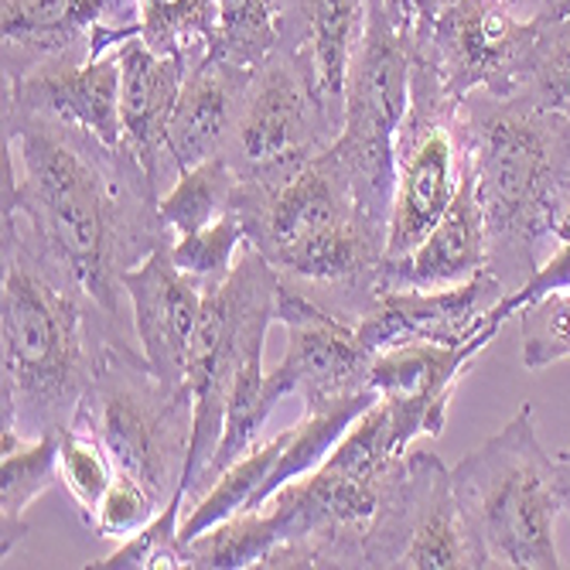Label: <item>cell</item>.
Instances as JSON below:
<instances>
[{"label":"cell","mask_w":570,"mask_h":570,"mask_svg":"<svg viewBox=\"0 0 570 570\" xmlns=\"http://www.w3.org/2000/svg\"><path fill=\"white\" fill-rule=\"evenodd\" d=\"M158 202V188L124 147L4 99V213L24 216L130 335L124 274L175 243Z\"/></svg>","instance_id":"6da1fadb"},{"label":"cell","mask_w":570,"mask_h":570,"mask_svg":"<svg viewBox=\"0 0 570 570\" xmlns=\"http://www.w3.org/2000/svg\"><path fill=\"white\" fill-rule=\"evenodd\" d=\"M0 342L4 424L28 438L72 428L102 358L140 348L18 213H4Z\"/></svg>","instance_id":"7a4b0ae2"},{"label":"cell","mask_w":570,"mask_h":570,"mask_svg":"<svg viewBox=\"0 0 570 570\" xmlns=\"http://www.w3.org/2000/svg\"><path fill=\"white\" fill-rule=\"evenodd\" d=\"M236 213L277 277L332 315L358 325L380 301L390 229L362 209L328 150L274 185H239Z\"/></svg>","instance_id":"3957f363"},{"label":"cell","mask_w":570,"mask_h":570,"mask_svg":"<svg viewBox=\"0 0 570 570\" xmlns=\"http://www.w3.org/2000/svg\"><path fill=\"white\" fill-rule=\"evenodd\" d=\"M464 161L485 216L489 261L505 291H520L560 246L557 195L570 168V120L527 96L472 92L461 99Z\"/></svg>","instance_id":"277c9868"},{"label":"cell","mask_w":570,"mask_h":570,"mask_svg":"<svg viewBox=\"0 0 570 570\" xmlns=\"http://www.w3.org/2000/svg\"><path fill=\"white\" fill-rule=\"evenodd\" d=\"M396 458L386 406L376 400L318 469L264 502L277 527V543L256 567H366V530Z\"/></svg>","instance_id":"5b68a950"},{"label":"cell","mask_w":570,"mask_h":570,"mask_svg":"<svg viewBox=\"0 0 570 570\" xmlns=\"http://www.w3.org/2000/svg\"><path fill=\"white\" fill-rule=\"evenodd\" d=\"M451 479L485 567H560L553 527L563 512V464L540 444L530 403L479 451L464 454Z\"/></svg>","instance_id":"8992f818"},{"label":"cell","mask_w":570,"mask_h":570,"mask_svg":"<svg viewBox=\"0 0 570 570\" xmlns=\"http://www.w3.org/2000/svg\"><path fill=\"white\" fill-rule=\"evenodd\" d=\"M72 428L99 438L117 472L137 479L161 505L185 485L195 434L191 386L154 376L140 348H114L89 383Z\"/></svg>","instance_id":"52a82bcc"},{"label":"cell","mask_w":570,"mask_h":570,"mask_svg":"<svg viewBox=\"0 0 570 570\" xmlns=\"http://www.w3.org/2000/svg\"><path fill=\"white\" fill-rule=\"evenodd\" d=\"M410 35L393 21L386 0H370L366 35L345 82L342 130L328 147V158L352 185L362 209L386 229L396 178V137L410 110Z\"/></svg>","instance_id":"ba28073f"},{"label":"cell","mask_w":570,"mask_h":570,"mask_svg":"<svg viewBox=\"0 0 570 570\" xmlns=\"http://www.w3.org/2000/svg\"><path fill=\"white\" fill-rule=\"evenodd\" d=\"M277 271L261 249L246 243L233 274L202 297L188 358V386L195 396V434L185 469L188 495L219 448L226 428V396L246 348L267 342V332L277 322Z\"/></svg>","instance_id":"9c48e42d"},{"label":"cell","mask_w":570,"mask_h":570,"mask_svg":"<svg viewBox=\"0 0 570 570\" xmlns=\"http://www.w3.org/2000/svg\"><path fill=\"white\" fill-rule=\"evenodd\" d=\"M373 570H482L485 560L464 527L451 469L431 451H406L380 489L366 530Z\"/></svg>","instance_id":"30bf717a"},{"label":"cell","mask_w":570,"mask_h":570,"mask_svg":"<svg viewBox=\"0 0 570 570\" xmlns=\"http://www.w3.org/2000/svg\"><path fill=\"white\" fill-rule=\"evenodd\" d=\"M413 48V45H410ZM461 102L441 86L438 69L413 48L410 110L396 137V178L390 205L386 256L417 246L464 181V140H461Z\"/></svg>","instance_id":"8fae6325"},{"label":"cell","mask_w":570,"mask_h":570,"mask_svg":"<svg viewBox=\"0 0 570 570\" xmlns=\"http://www.w3.org/2000/svg\"><path fill=\"white\" fill-rule=\"evenodd\" d=\"M335 137L338 127L325 117L304 76L277 48L253 72L246 107L223 158L239 185H274L325 154Z\"/></svg>","instance_id":"7c38bea8"},{"label":"cell","mask_w":570,"mask_h":570,"mask_svg":"<svg viewBox=\"0 0 570 570\" xmlns=\"http://www.w3.org/2000/svg\"><path fill=\"white\" fill-rule=\"evenodd\" d=\"M540 18H523L505 0H451L441 14L410 35V45L431 59L451 99L489 92L520 96L527 59Z\"/></svg>","instance_id":"4fadbf2b"},{"label":"cell","mask_w":570,"mask_h":570,"mask_svg":"<svg viewBox=\"0 0 570 570\" xmlns=\"http://www.w3.org/2000/svg\"><path fill=\"white\" fill-rule=\"evenodd\" d=\"M277 322L287 328V352L267 373V400L277 406L301 396L304 410H332L355 396L373 393V352L362 345L355 322L332 315L307 294L281 281Z\"/></svg>","instance_id":"5bb4252c"},{"label":"cell","mask_w":570,"mask_h":570,"mask_svg":"<svg viewBox=\"0 0 570 570\" xmlns=\"http://www.w3.org/2000/svg\"><path fill=\"white\" fill-rule=\"evenodd\" d=\"M4 79L48 62L102 59L140 35V0H0Z\"/></svg>","instance_id":"9a60e30c"},{"label":"cell","mask_w":570,"mask_h":570,"mask_svg":"<svg viewBox=\"0 0 570 570\" xmlns=\"http://www.w3.org/2000/svg\"><path fill=\"white\" fill-rule=\"evenodd\" d=\"M495 332H482L469 345L410 342L373 358L370 383L386 406L390 444L403 454L417 438H441L454 386L485 352Z\"/></svg>","instance_id":"2e32d148"},{"label":"cell","mask_w":570,"mask_h":570,"mask_svg":"<svg viewBox=\"0 0 570 570\" xmlns=\"http://www.w3.org/2000/svg\"><path fill=\"white\" fill-rule=\"evenodd\" d=\"M505 294V284L492 271L438 291H383L355 328L373 355L410 342L469 345L482 332H495L492 311Z\"/></svg>","instance_id":"e0dca14e"},{"label":"cell","mask_w":570,"mask_h":570,"mask_svg":"<svg viewBox=\"0 0 570 570\" xmlns=\"http://www.w3.org/2000/svg\"><path fill=\"white\" fill-rule=\"evenodd\" d=\"M120 62V147L147 171L150 185L165 195L178 181L171 158V117L181 96L188 66L165 51H154L140 35L117 48Z\"/></svg>","instance_id":"ac0fdd59"},{"label":"cell","mask_w":570,"mask_h":570,"mask_svg":"<svg viewBox=\"0 0 570 570\" xmlns=\"http://www.w3.org/2000/svg\"><path fill=\"white\" fill-rule=\"evenodd\" d=\"M124 291L147 366L168 386H185L205 291L175 267L171 246L154 249L144 264L130 267L124 274Z\"/></svg>","instance_id":"d6986e66"},{"label":"cell","mask_w":570,"mask_h":570,"mask_svg":"<svg viewBox=\"0 0 570 570\" xmlns=\"http://www.w3.org/2000/svg\"><path fill=\"white\" fill-rule=\"evenodd\" d=\"M370 21V0H281V51L342 130L345 82Z\"/></svg>","instance_id":"ffe728a7"},{"label":"cell","mask_w":570,"mask_h":570,"mask_svg":"<svg viewBox=\"0 0 570 570\" xmlns=\"http://www.w3.org/2000/svg\"><path fill=\"white\" fill-rule=\"evenodd\" d=\"M4 99L89 130L102 144L120 147V62L102 59L48 62L18 79H4Z\"/></svg>","instance_id":"44dd1931"},{"label":"cell","mask_w":570,"mask_h":570,"mask_svg":"<svg viewBox=\"0 0 570 570\" xmlns=\"http://www.w3.org/2000/svg\"><path fill=\"white\" fill-rule=\"evenodd\" d=\"M469 165V161H464ZM489 236L485 216L475 195V181L464 168V181L451 202V209L438 219V226L406 253L386 256L383 264V291H438L472 281L485 271Z\"/></svg>","instance_id":"7402d4cb"},{"label":"cell","mask_w":570,"mask_h":570,"mask_svg":"<svg viewBox=\"0 0 570 570\" xmlns=\"http://www.w3.org/2000/svg\"><path fill=\"white\" fill-rule=\"evenodd\" d=\"M253 72L256 69L226 59H205L185 72L168 137L178 175L198 161L226 154L246 107Z\"/></svg>","instance_id":"603a6c76"},{"label":"cell","mask_w":570,"mask_h":570,"mask_svg":"<svg viewBox=\"0 0 570 570\" xmlns=\"http://www.w3.org/2000/svg\"><path fill=\"white\" fill-rule=\"evenodd\" d=\"M0 448H4V461H0V482H4L0 489V560L8 563V557L28 537V509L59 479V438H28L4 424Z\"/></svg>","instance_id":"cb8c5ba5"},{"label":"cell","mask_w":570,"mask_h":570,"mask_svg":"<svg viewBox=\"0 0 570 570\" xmlns=\"http://www.w3.org/2000/svg\"><path fill=\"white\" fill-rule=\"evenodd\" d=\"M236 195H239V178L229 168V161L209 158L178 175V181L161 195L158 213L168 233L178 239L226 216L236 205Z\"/></svg>","instance_id":"d4e9b609"},{"label":"cell","mask_w":570,"mask_h":570,"mask_svg":"<svg viewBox=\"0 0 570 570\" xmlns=\"http://www.w3.org/2000/svg\"><path fill=\"white\" fill-rule=\"evenodd\" d=\"M274 543H277V527L271 520V512L264 505L243 509L205 533L185 540L181 563L191 570H243L261 563Z\"/></svg>","instance_id":"484cf974"},{"label":"cell","mask_w":570,"mask_h":570,"mask_svg":"<svg viewBox=\"0 0 570 570\" xmlns=\"http://www.w3.org/2000/svg\"><path fill=\"white\" fill-rule=\"evenodd\" d=\"M219 28L209 59L264 66L281 48V0H216Z\"/></svg>","instance_id":"4316f807"},{"label":"cell","mask_w":570,"mask_h":570,"mask_svg":"<svg viewBox=\"0 0 570 570\" xmlns=\"http://www.w3.org/2000/svg\"><path fill=\"white\" fill-rule=\"evenodd\" d=\"M246 243H249L246 223H243V216L236 213V205H233L226 216L213 219L209 226H202V229H195L188 236H178L171 243V261L202 291H209V287L223 284L233 274Z\"/></svg>","instance_id":"83f0119b"},{"label":"cell","mask_w":570,"mask_h":570,"mask_svg":"<svg viewBox=\"0 0 570 570\" xmlns=\"http://www.w3.org/2000/svg\"><path fill=\"white\" fill-rule=\"evenodd\" d=\"M520 96L570 120V18H540Z\"/></svg>","instance_id":"f1b7e54d"},{"label":"cell","mask_w":570,"mask_h":570,"mask_svg":"<svg viewBox=\"0 0 570 570\" xmlns=\"http://www.w3.org/2000/svg\"><path fill=\"white\" fill-rule=\"evenodd\" d=\"M188 505V489L181 485L175 492V499L154 515V520L137 530L134 537H127L124 543H117V550L102 560H92L86 567L92 570H171V567H185L181 563V509Z\"/></svg>","instance_id":"f546056e"},{"label":"cell","mask_w":570,"mask_h":570,"mask_svg":"<svg viewBox=\"0 0 570 570\" xmlns=\"http://www.w3.org/2000/svg\"><path fill=\"white\" fill-rule=\"evenodd\" d=\"M114 479H117V464L96 434L82 428H66L59 434V482L72 495L86 527Z\"/></svg>","instance_id":"4dcf8cb0"},{"label":"cell","mask_w":570,"mask_h":570,"mask_svg":"<svg viewBox=\"0 0 570 570\" xmlns=\"http://www.w3.org/2000/svg\"><path fill=\"white\" fill-rule=\"evenodd\" d=\"M523 366L540 373L560 358H570V291L547 294L520 311Z\"/></svg>","instance_id":"1f68e13d"},{"label":"cell","mask_w":570,"mask_h":570,"mask_svg":"<svg viewBox=\"0 0 570 570\" xmlns=\"http://www.w3.org/2000/svg\"><path fill=\"white\" fill-rule=\"evenodd\" d=\"M161 509H165V505H161L158 499H154L137 479L117 472V479L110 482L107 495L99 499V505H96V512H92L89 527H92L99 537L124 543L127 537H134L137 530H144Z\"/></svg>","instance_id":"d6a6232c"},{"label":"cell","mask_w":570,"mask_h":570,"mask_svg":"<svg viewBox=\"0 0 570 570\" xmlns=\"http://www.w3.org/2000/svg\"><path fill=\"white\" fill-rule=\"evenodd\" d=\"M560 291H570V243H560L520 291H512L499 301V307L492 311V328L499 332L505 325V318L520 315L523 307L537 304L547 294H560Z\"/></svg>","instance_id":"836d02e7"},{"label":"cell","mask_w":570,"mask_h":570,"mask_svg":"<svg viewBox=\"0 0 570 570\" xmlns=\"http://www.w3.org/2000/svg\"><path fill=\"white\" fill-rule=\"evenodd\" d=\"M386 8L406 35L424 28V0H386Z\"/></svg>","instance_id":"e575fe53"},{"label":"cell","mask_w":570,"mask_h":570,"mask_svg":"<svg viewBox=\"0 0 570 570\" xmlns=\"http://www.w3.org/2000/svg\"><path fill=\"white\" fill-rule=\"evenodd\" d=\"M553 236H557V243H570V168H567V175L560 181V195H557Z\"/></svg>","instance_id":"d590c367"},{"label":"cell","mask_w":570,"mask_h":570,"mask_svg":"<svg viewBox=\"0 0 570 570\" xmlns=\"http://www.w3.org/2000/svg\"><path fill=\"white\" fill-rule=\"evenodd\" d=\"M509 8H515L523 18H543L547 14V0H505Z\"/></svg>","instance_id":"8d00e7d4"},{"label":"cell","mask_w":570,"mask_h":570,"mask_svg":"<svg viewBox=\"0 0 570 570\" xmlns=\"http://www.w3.org/2000/svg\"><path fill=\"white\" fill-rule=\"evenodd\" d=\"M543 18H570V0H547Z\"/></svg>","instance_id":"74e56055"},{"label":"cell","mask_w":570,"mask_h":570,"mask_svg":"<svg viewBox=\"0 0 570 570\" xmlns=\"http://www.w3.org/2000/svg\"><path fill=\"white\" fill-rule=\"evenodd\" d=\"M451 4V0H424V28L441 14V8H448Z\"/></svg>","instance_id":"f35d334b"},{"label":"cell","mask_w":570,"mask_h":570,"mask_svg":"<svg viewBox=\"0 0 570 570\" xmlns=\"http://www.w3.org/2000/svg\"><path fill=\"white\" fill-rule=\"evenodd\" d=\"M563 512L570 515V475L563 472Z\"/></svg>","instance_id":"ab89813d"},{"label":"cell","mask_w":570,"mask_h":570,"mask_svg":"<svg viewBox=\"0 0 570 570\" xmlns=\"http://www.w3.org/2000/svg\"><path fill=\"white\" fill-rule=\"evenodd\" d=\"M557 458H560V464H563V472L570 475V448H567V451H560Z\"/></svg>","instance_id":"60d3db41"}]
</instances>
